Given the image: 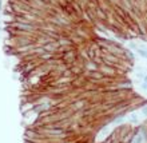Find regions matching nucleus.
<instances>
[{
	"label": "nucleus",
	"instance_id": "obj_1",
	"mask_svg": "<svg viewBox=\"0 0 147 143\" xmlns=\"http://www.w3.org/2000/svg\"><path fill=\"white\" fill-rule=\"evenodd\" d=\"M127 120H128V122H130L131 124H138L140 119H139V116L136 115L135 112H131V114L127 116Z\"/></svg>",
	"mask_w": 147,
	"mask_h": 143
},
{
	"label": "nucleus",
	"instance_id": "obj_2",
	"mask_svg": "<svg viewBox=\"0 0 147 143\" xmlns=\"http://www.w3.org/2000/svg\"><path fill=\"white\" fill-rule=\"evenodd\" d=\"M135 52L139 55L140 58H143V59L147 60V48L146 47H138V48L135 50Z\"/></svg>",
	"mask_w": 147,
	"mask_h": 143
},
{
	"label": "nucleus",
	"instance_id": "obj_3",
	"mask_svg": "<svg viewBox=\"0 0 147 143\" xmlns=\"http://www.w3.org/2000/svg\"><path fill=\"white\" fill-rule=\"evenodd\" d=\"M139 110H140V116L147 118V105H143L142 107H139Z\"/></svg>",
	"mask_w": 147,
	"mask_h": 143
},
{
	"label": "nucleus",
	"instance_id": "obj_4",
	"mask_svg": "<svg viewBox=\"0 0 147 143\" xmlns=\"http://www.w3.org/2000/svg\"><path fill=\"white\" fill-rule=\"evenodd\" d=\"M140 88H142L143 91H146V92H147V83H146V82H143V80L140 82Z\"/></svg>",
	"mask_w": 147,
	"mask_h": 143
},
{
	"label": "nucleus",
	"instance_id": "obj_5",
	"mask_svg": "<svg viewBox=\"0 0 147 143\" xmlns=\"http://www.w3.org/2000/svg\"><path fill=\"white\" fill-rule=\"evenodd\" d=\"M143 82H146V83H147V74H146V75H144V78H143Z\"/></svg>",
	"mask_w": 147,
	"mask_h": 143
},
{
	"label": "nucleus",
	"instance_id": "obj_6",
	"mask_svg": "<svg viewBox=\"0 0 147 143\" xmlns=\"http://www.w3.org/2000/svg\"><path fill=\"white\" fill-rule=\"evenodd\" d=\"M0 32H1V27H0Z\"/></svg>",
	"mask_w": 147,
	"mask_h": 143
}]
</instances>
